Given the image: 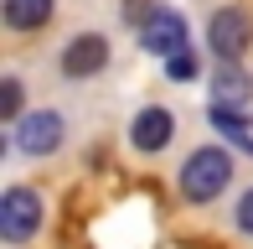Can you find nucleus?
<instances>
[{"label":"nucleus","instance_id":"nucleus-1","mask_svg":"<svg viewBox=\"0 0 253 249\" xmlns=\"http://www.w3.org/2000/svg\"><path fill=\"white\" fill-rule=\"evenodd\" d=\"M227 177H233V161H227V151L207 145V151H191V161L181 166V192H186L191 202H212L217 192L227 187Z\"/></svg>","mask_w":253,"mask_h":249},{"label":"nucleus","instance_id":"nucleus-2","mask_svg":"<svg viewBox=\"0 0 253 249\" xmlns=\"http://www.w3.org/2000/svg\"><path fill=\"white\" fill-rule=\"evenodd\" d=\"M37 229H42V197L31 187H10L5 197H0V234H5L10 244H21Z\"/></svg>","mask_w":253,"mask_h":249},{"label":"nucleus","instance_id":"nucleus-3","mask_svg":"<svg viewBox=\"0 0 253 249\" xmlns=\"http://www.w3.org/2000/svg\"><path fill=\"white\" fill-rule=\"evenodd\" d=\"M207 42H212V52L222 62H238L248 52V42H253V21H248V10H217L212 16V26H207Z\"/></svg>","mask_w":253,"mask_h":249},{"label":"nucleus","instance_id":"nucleus-4","mask_svg":"<svg viewBox=\"0 0 253 249\" xmlns=\"http://www.w3.org/2000/svg\"><path fill=\"white\" fill-rule=\"evenodd\" d=\"M16 145L26 156H52L57 145H62V115H52V109H37V115L21 120L16 130Z\"/></svg>","mask_w":253,"mask_h":249},{"label":"nucleus","instance_id":"nucleus-5","mask_svg":"<svg viewBox=\"0 0 253 249\" xmlns=\"http://www.w3.org/2000/svg\"><path fill=\"white\" fill-rule=\"evenodd\" d=\"M140 42L150 52H160V58H176V52L186 47V21H181L176 10H155V16L140 26Z\"/></svg>","mask_w":253,"mask_h":249},{"label":"nucleus","instance_id":"nucleus-6","mask_svg":"<svg viewBox=\"0 0 253 249\" xmlns=\"http://www.w3.org/2000/svg\"><path fill=\"white\" fill-rule=\"evenodd\" d=\"M103 62H109V42L93 37V31H88V37H73V47L62 52V73L67 78H93Z\"/></svg>","mask_w":253,"mask_h":249},{"label":"nucleus","instance_id":"nucleus-7","mask_svg":"<svg viewBox=\"0 0 253 249\" xmlns=\"http://www.w3.org/2000/svg\"><path fill=\"white\" fill-rule=\"evenodd\" d=\"M170 135H176V120H170V109H140V115H134L129 140L140 145V151H160V145H170Z\"/></svg>","mask_w":253,"mask_h":249},{"label":"nucleus","instance_id":"nucleus-8","mask_svg":"<svg viewBox=\"0 0 253 249\" xmlns=\"http://www.w3.org/2000/svg\"><path fill=\"white\" fill-rule=\"evenodd\" d=\"M5 21L16 31H37L52 21V0H5Z\"/></svg>","mask_w":253,"mask_h":249},{"label":"nucleus","instance_id":"nucleus-9","mask_svg":"<svg viewBox=\"0 0 253 249\" xmlns=\"http://www.w3.org/2000/svg\"><path fill=\"white\" fill-rule=\"evenodd\" d=\"M212 94H217V104H222V109H238V104H248V78L227 62L222 73L212 78Z\"/></svg>","mask_w":253,"mask_h":249},{"label":"nucleus","instance_id":"nucleus-10","mask_svg":"<svg viewBox=\"0 0 253 249\" xmlns=\"http://www.w3.org/2000/svg\"><path fill=\"white\" fill-rule=\"evenodd\" d=\"M212 124L227 135V140H238L243 151H253V135H248V120L238 115V109H222V104H212Z\"/></svg>","mask_w":253,"mask_h":249},{"label":"nucleus","instance_id":"nucleus-11","mask_svg":"<svg viewBox=\"0 0 253 249\" xmlns=\"http://www.w3.org/2000/svg\"><path fill=\"white\" fill-rule=\"evenodd\" d=\"M155 10H160L155 0H124V21H140V26H145L150 16H155Z\"/></svg>","mask_w":253,"mask_h":249},{"label":"nucleus","instance_id":"nucleus-12","mask_svg":"<svg viewBox=\"0 0 253 249\" xmlns=\"http://www.w3.org/2000/svg\"><path fill=\"white\" fill-rule=\"evenodd\" d=\"M0 115H5V120H16V115H21V83H16V78H5V99H0Z\"/></svg>","mask_w":253,"mask_h":249},{"label":"nucleus","instance_id":"nucleus-13","mask_svg":"<svg viewBox=\"0 0 253 249\" xmlns=\"http://www.w3.org/2000/svg\"><path fill=\"white\" fill-rule=\"evenodd\" d=\"M238 229H243V234H253V187L243 192V197H238Z\"/></svg>","mask_w":253,"mask_h":249},{"label":"nucleus","instance_id":"nucleus-14","mask_svg":"<svg viewBox=\"0 0 253 249\" xmlns=\"http://www.w3.org/2000/svg\"><path fill=\"white\" fill-rule=\"evenodd\" d=\"M170 73H176V78H191V73H197V62H191L186 52H176V58H170Z\"/></svg>","mask_w":253,"mask_h":249}]
</instances>
